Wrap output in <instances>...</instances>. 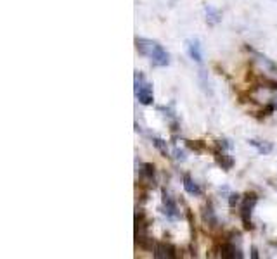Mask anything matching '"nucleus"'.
Masks as SVG:
<instances>
[{
  "label": "nucleus",
  "instance_id": "1",
  "mask_svg": "<svg viewBox=\"0 0 277 259\" xmlns=\"http://www.w3.org/2000/svg\"><path fill=\"white\" fill-rule=\"evenodd\" d=\"M135 97L142 106H153L154 102L153 85L146 82L142 73H135Z\"/></svg>",
  "mask_w": 277,
  "mask_h": 259
},
{
  "label": "nucleus",
  "instance_id": "2",
  "mask_svg": "<svg viewBox=\"0 0 277 259\" xmlns=\"http://www.w3.org/2000/svg\"><path fill=\"white\" fill-rule=\"evenodd\" d=\"M257 201L258 197L255 194H248L246 197L241 201V219H243V225L246 230H251L253 228V225H251V213H253V208L257 206Z\"/></svg>",
  "mask_w": 277,
  "mask_h": 259
},
{
  "label": "nucleus",
  "instance_id": "3",
  "mask_svg": "<svg viewBox=\"0 0 277 259\" xmlns=\"http://www.w3.org/2000/svg\"><path fill=\"white\" fill-rule=\"evenodd\" d=\"M149 59L154 62L156 66H168L170 64V55H168V52L163 48V45H160L158 42H154L153 48H151V54H149Z\"/></svg>",
  "mask_w": 277,
  "mask_h": 259
},
{
  "label": "nucleus",
  "instance_id": "4",
  "mask_svg": "<svg viewBox=\"0 0 277 259\" xmlns=\"http://www.w3.org/2000/svg\"><path fill=\"white\" fill-rule=\"evenodd\" d=\"M163 209H165V216H166L170 221H175V219L180 218V213H178L177 202L170 197V194L163 192Z\"/></svg>",
  "mask_w": 277,
  "mask_h": 259
},
{
  "label": "nucleus",
  "instance_id": "5",
  "mask_svg": "<svg viewBox=\"0 0 277 259\" xmlns=\"http://www.w3.org/2000/svg\"><path fill=\"white\" fill-rule=\"evenodd\" d=\"M185 50H187V55L192 59L194 62H203V50H201V42L198 38H189L185 42Z\"/></svg>",
  "mask_w": 277,
  "mask_h": 259
},
{
  "label": "nucleus",
  "instance_id": "6",
  "mask_svg": "<svg viewBox=\"0 0 277 259\" xmlns=\"http://www.w3.org/2000/svg\"><path fill=\"white\" fill-rule=\"evenodd\" d=\"M182 183H184V190L187 192L189 195H192V197H199V195H203L201 187H199V185L196 183V181L192 180L189 174H184V178H182Z\"/></svg>",
  "mask_w": 277,
  "mask_h": 259
},
{
  "label": "nucleus",
  "instance_id": "7",
  "mask_svg": "<svg viewBox=\"0 0 277 259\" xmlns=\"http://www.w3.org/2000/svg\"><path fill=\"white\" fill-rule=\"evenodd\" d=\"M220 256L225 258V259H234V258L241 259V258H243V254H241V251L237 249L234 244L227 242V244H223V246L220 247Z\"/></svg>",
  "mask_w": 277,
  "mask_h": 259
},
{
  "label": "nucleus",
  "instance_id": "8",
  "mask_svg": "<svg viewBox=\"0 0 277 259\" xmlns=\"http://www.w3.org/2000/svg\"><path fill=\"white\" fill-rule=\"evenodd\" d=\"M154 258H175V247L168 244H158L154 247Z\"/></svg>",
  "mask_w": 277,
  "mask_h": 259
},
{
  "label": "nucleus",
  "instance_id": "9",
  "mask_svg": "<svg viewBox=\"0 0 277 259\" xmlns=\"http://www.w3.org/2000/svg\"><path fill=\"white\" fill-rule=\"evenodd\" d=\"M248 143H250L251 147H255L260 154H271L272 150H274V145H272L271 142H264V140L251 138V140H248Z\"/></svg>",
  "mask_w": 277,
  "mask_h": 259
},
{
  "label": "nucleus",
  "instance_id": "10",
  "mask_svg": "<svg viewBox=\"0 0 277 259\" xmlns=\"http://www.w3.org/2000/svg\"><path fill=\"white\" fill-rule=\"evenodd\" d=\"M154 176H156V171H154V166L149 163H144L140 166V178L146 180L147 183H153L154 185Z\"/></svg>",
  "mask_w": 277,
  "mask_h": 259
},
{
  "label": "nucleus",
  "instance_id": "11",
  "mask_svg": "<svg viewBox=\"0 0 277 259\" xmlns=\"http://www.w3.org/2000/svg\"><path fill=\"white\" fill-rule=\"evenodd\" d=\"M205 14H206V21H208V24H217L222 21V12L212 5L205 7Z\"/></svg>",
  "mask_w": 277,
  "mask_h": 259
},
{
  "label": "nucleus",
  "instance_id": "12",
  "mask_svg": "<svg viewBox=\"0 0 277 259\" xmlns=\"http://www.w3.org/2000/svg\"><path fill=\"white\" fill-rule=\"evenodd\" d=\"M217 161H219V164L222 166V170H225V171H229L230 168L234 166V159H232V157L227 156L223 150H222V152H220V150L217 152Z\"/></svg>",
  "mask_w": 277,
  "mask_h": 259
},
{
  "label": "nucleus",
  "instance_id": "13",
  "mask_svg": "<svg viewBox=\"0 0 277 259\" xmlns=\"http://www.w3.org/2000/svg\"><path fill=\"white\" fill-rule=\"evenodd\" d=\"M198 80H199V85H201V88L205 90V93H210V95H212V88H210V82H208V73H206L205 69H201V71H199Z\"/></svg>",
  "mask_w": 277,
  "mask_h": 259
},
{
  "label": "nucleus",
  "instance_id": "14",
  "mask_svg": "<svg viewBox=\"0 0 277 259\" xmlns=\"http://www.w3.org/2000/svg\"><path fill=\"white\" fill-rule=\"evenodd\" d=\"M153 143H154V147H156V149L160 150L161 154H163V156H168V147H166V142H165V140L156 138V136H154Z\"/></svg>",
  "mask_w": 277,
  "mask_h": 259
},
{
  "label": "nucleus",
  "instance_id": "15",
  "mask_svg": "<svg viewBox=\"0 0 277 259\" xmlns=\"http://www.w3.org/2000/svg\"><path fill=\"white\" fill-rule=\"evenodd\" d=\"M239 202H241V195H239V194H230V195H229V206H230V208L237 206Z\"/></svg>",
  "mask_w": 277,
  "mask_h": 259
},
{
  "label": "nucleus",
  "instance_id": "16",
  "mask_svg": "<svg viewBox=\"0 0 277 259\" xmlns=\"http://www.w3.org/2000/svg\"><path fill=\"white\" fill-rule=\"evenodd\" d=\"M173 154H175V159H177V161H184V159H185V152H184V150L175 149Z\"/></svg>",
  "mask_w": 277,
  "mask_h": 259
},
{
  "label": "nucleus",
  "instance_id": "17",
  "mask_svg": "<svg viewBox=\"0 0 277 259\" xmlns=\"http://www.w3.org/2000/svg\"><path fill=\"white\" fill-rule=\"evenodd\" d=\"M251 258H253V259H257V258H258V251H257V247H253V249H251Z\"/></svg>",
  "mask_w": 277,
  "mask_h": 259
}]
</instances>
